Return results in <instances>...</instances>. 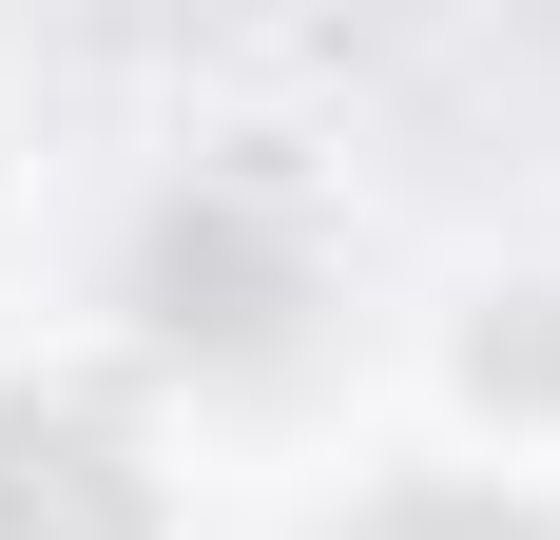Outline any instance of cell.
Segmentation results:
<instances>
[{
  "mask_svg": "<svg viewBox=\"0 0 560 540\" xmlns=\"http://www.w3.org/2000/svg\"><path fill=\"white\" fill-rule=\"evenodd\" d=\"M368 540H560V521H522V502H387Z\"/></svg>",
  "mask_w": 560,
  "mask_h": 540,
  "instance_id": "3",
  "label": "cell"
},
{
  "mask_svg": "<svg viewBox=\"0 0 560 540\" xmlns=\"http://www.w3.org/2000/svg\"><path fill=\"white\" fill-rule=\"evenodd\" d=\"M0 540H155V463L97 406H0Z\"/></svg>",
  "mask_w": 560,
  "mask_h": 540,
  "instance_id": "1",
  "label": "cell"
},
{
  "mask_svg": "<svg viewBox=\"0 0 560 540\" xmlns=\"http://www.w3.org/2000/svg\"><path fill=\"white\" fill-rule=\"evenodd\" d=\"M155 328H174V348H194V328L252 348V328H271V251H252L232 213H174V232H155Z\"/></svg>",
  "mask_w": 560,
  "mask_h": 540,
  "instance_id": "2",
  "label": "cell"
}]
</instances>
